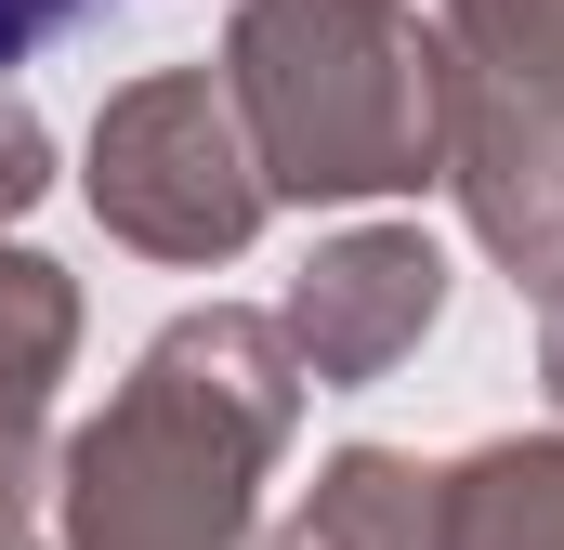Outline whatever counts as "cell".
<instances>
[{
	"mask_svg": "<svg viewBox=\"0 0 564 550\" xmlns=\"http://www.w3.org/2000/svg\"><path fill=\"white\" fill-rule=\"evenodd\" d=\"M93 0H0V66H26V53H53L66 26H79Z\"/></svg>",
	"mask_w": 564,
	"mask_h": 550,
	"instance_id": "cell-1",
	"label": "cell"
}]
</instances>
